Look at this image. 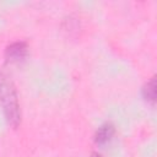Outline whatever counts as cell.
I'll return each mask as SVG.
<instances>
[{
	"label": "cell",
	"instance_id": "cell-2",
	"mask_svg": "<svg viewBox=\"0 0 157 157\" xmlns=\"http://www.w3.org/2000/svg\"><path fill=\"white\" fill-rule=\"evenodd\" d=\"M28 55V45L26 42L17 40L9 44L5 49V58L9 63H20Z\"/></svg>",
	"mask_w": 157,
	"mask_h": 157
},
{
	"label": "cell",
	"instance_id": "cell-3",
	"mask_svg": "<svg viewBox=\"0 0 157 157\" xmlns=\"http://www.w3.org/2000/svg\"><path fill=\"white\" fill-rule=\"evenodd\" d=\"M115 134V128L112 123H104L102 124L94 132V142L98 146H103L108 144Z\"/></svg>",
	"mask_w": 157,
	"mask_h": 157
},
{
	"label": "cell",
	"instance_id": "cell-5",
	"mask_svg": "<svg viewBox=\"0 0 157 157\" xmlns=\"http://www.w3.org/2000/svg\"><path fill=\"white\" fill-rule=\"evenodd\" d=\"M91 157H103V156H102V155H99L98 152H93V153L91 155Z\"/></svg>",
	"mask_w": 157,
	"mask_h": 157
},
{
	"label": "cell",
	"instance_id": "cell-4",
	"mask_svg": "<svg viewBox=\"0 0 157 157\" xmlns=\"http://www.w3.org/2000/svg\"><path fill=\"white\" fill-rule=\"evenodd\" d=\"M141 94L142 98L150 103L151 105H155L156 102V77L152 76L141 88Z\"/></svg>",
	"mask_w": 157,
	"mask_h": 157
},
{
	"label": "cell",
	"instance_id": "cell-1",
	"mask_svg": "<svg viewBox=\"0 0 157 157\" xmlns=\"http://www.w3.org/2000/svg\"><path fill=\"white\" fill-rule=\"evenodd\" d=\"M0 104L7 124L17 128L21 124L18 94L12 78L5 72L0 74Z\"/></svg>",
	"mask_w": 157,
	"mask_h": 157
}]
</instances>
